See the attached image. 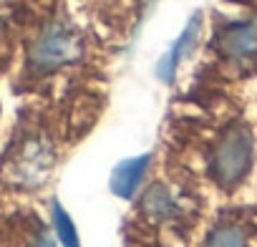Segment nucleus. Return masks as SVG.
<instances>
[{
  "label": "nucleus",
  "instance_id": "nucleus-7",
  "mask_svg": "<svg viewBox=\"0 0 257 247\" xmlns=\"http://www.w3.org/2000/svg\"><path fill=\"white\" fill-rule=\"evenodd\" d=\"M0 247H3V244H0Z\"/></svg>",
  "mask_w": 257,
  "mask_h": 247
},
{
  "label": "nucleus",
  "instance_id": "nucleus-5",
  "mask_svg": "<svg viewBox=\"0 0 257 247\" xmlns=\"http://www.w3.org/2000/svg\"><path fill=\"white\" fill-rule=\"evenodd\" d=\"M199 247H249V229L242 222H222L204 237Z\"/></svg>",
  "mask_w": 257,
  "mask_h": 247
},
{
  "label": "nucleus",
  "instance_id": "nucleus-1",
  "mask_svg": "<svg viewBox=\"0 0 257 247\" xmlns=\"http://www.w3.org/2000/svg\"><path fill=\"white\" fill-rule=\"evenodd\" d=\"M254 164V137L247 124H232L222 132L214 154H212V174L217 184L227 192L237 189L252 172Z\"/></svg>",
  "mask_w": 257,
  "mask_h": 247
},
{
  "label": "nucleus",
  "instance_id": "nucleus-3",
  "mask_svg": "<svg viewBox=\"0 0 257 247\" xmlns=\"http://www.w3.org/2000/svg\"><path fill=\"white\" fill-rule=\"evenodd\" d=\"M199 33H202V18H199V13H197V16L187 23V28H184V33L179 36V41L174 43V48H172L169 53L162 56V61H159V66H157V73H159L162 81L169 83V81L174 78V73H177L182 58L189 56V53L197 48V43H199Z\"/></svg>",
  "mask_w": 257,
  "mask_h": 247
},
{
  "label": "nucleus",
  "instance_id": "nucleus-2",
  "mask_svg": "<svg viewBox=\"0 0 257 247\" xmlns=\"http://www.w3.org/2000/svg\"><path fill=\"white\" fill-rule=\"evenodd\" d=\"M219 53L234 63L257 58V21L232 23L219 38Z\"/></svg>",
  "mask_w": 257,
  "mask_h": 247
},
{
  "label": "nucleus",
  "instance_id": "nucleus-6",
  "mask_svg": "<svg viewBox=\"0 0 257 247\" xmlns=\"http://www.w3.org/2000/svg\"><path fill=\"white\" fill-rule=\"evenodd\" d=\"M51 217H53V229H56V237L61 242V247H81V239H78V229L73 224V219L68 217V212L53 199L51 204Z\"/></svg>",
  "mask_w": 257,
  "mask_h": 247
},
{
  "label": "nucleus",
  "instance_id": "nucleus-4",
  "mask_svg": "<svg viewBox=\"0 0 257 247\" xmlns=\"http://www.w3.org/2000/svg\"><path fill=\"white\" fill-rule=\"evenodd\" d=\"M152 157L144 154V157H134V159H126L121 162L116 169H113V177H111V192L116 197H123V199H132L147 174V167H149Z\"/></svg>",
  "mask_w": 257,
  "mask_h": 247
}]
</instances>
